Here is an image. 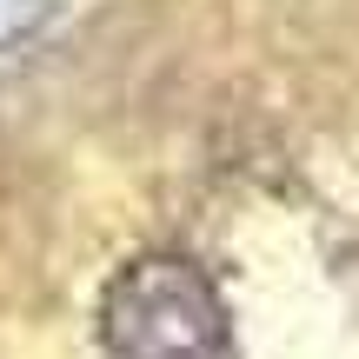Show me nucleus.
Returning <instances> with one entry per match:
<instances>
[{
	"label": "nucleus",
	"instance_id": "obj_1",
	"mask_svg": "<svg viewBox=\"0 0 359 359\" xmlns=\"http://www.w3.org/2000/svg\"><path fill=\"white\" fill-rule=\"evenodd\" d=\"M100 339L114 359H233L226 299L180 253H140L107 280Z\"/></svg>",
	"mask_w": 359,
	"mask_h": 359
},
{
	"label": "nucleus",
	"instance_id": "obj_2",
	"mask_svg": "<svg viewBox=\"0 0 359 359\" xmlns=\"http://www.w3.org/2000/svg\"><path fill=\"white\" fill-rule=\"evenodd\" d=\"M53 7H60V0H0V53L20 47V40H34Z\"/></svg>",
	"mask_w": 359,
	"mask_h": 359
}]
</instances>
